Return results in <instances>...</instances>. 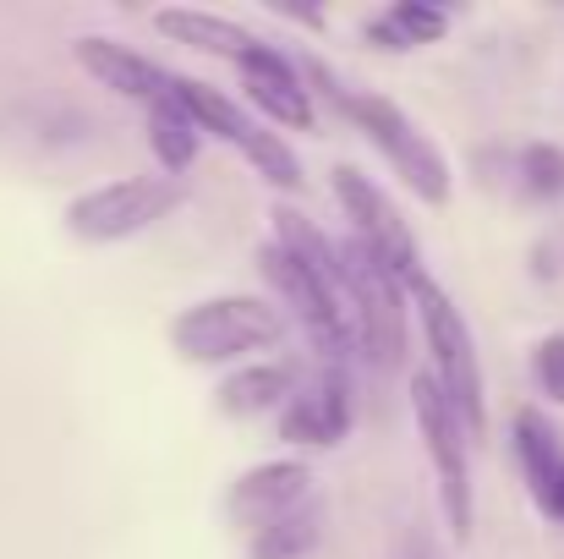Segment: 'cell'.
<instances>
[{"label":"cell","instance_id":"6da1fadb","mask_svg":"<svg viewBox=\"0 0 564 559\" xmlns=\"http://www.w3.org/2000/svg\"><path fill=\"white\" fill-rule=\"evenodd\" d=\"M405 291L416 297L422 324H427V346H433V368H438L433 389H438L444 406L455 411L460 433L482 439V428H488V395H482V363H477V341H471L466 319L455 313V302H449L422 269L405 280Z\"/></svg>","mask_w":564,"mask_h":559},{"label":"cell","instance_id":"7a4b0ae2","mask_svg":"<svg viewBox=\"0 0 564 559\" xmlns=\"http://www.w3.org/2000/svg\"><path fill=\"white\" fill-rule=\"evenodd\" d=\"M307 72L329 88V99H335V105L373 138L378 149L389 154V165L405 176V186H411L422 203H444V197H449V165H444V154L400 116V105H389V99H378V94H351V88H340V83L329 77V66H318V61H313Z\"/></svg>","mask_w":564,"mask_h":559},{"label":"cell","instance_id":"3957f363","mask_svg":"<svg viewBox=\"0 0 564 559\" xmlns=\"http://www.w3.org/2000/svg\"><path fill=\"white\" fill-rule=\"evenodd\" d=\"M280 335H285L280 308L258 297H208L171 324V341L187 363H230V357L274 346Z\"/></svg>","mask_w":564,"mask_h":559},{"label":"cell","instance_id":"277c9868","mask_svg":"<svg viewBox=\"0 0 564 559\" xmlns=\"http://www.w3.org/2000/svg\"><path fill=\"white\" fill-rule=\"evenodd\" d=\"M176 203H182V182L176 176H127V182L83 192L66 208V225L83 241H121V236H138L154 219H165Z\"/></svg>","mask_w":564,"mask_h":559},{"label":"cell","instance_id":"5b68a950","mask_svg":"<svg viewBox=\"0 0 564 559\" xmlns=\"http://www.w3.org/2000/svg\"><path fill=\"white\" fill-rule=\"evenodd\" d=\"M171 99L182 105V116H187L192 127H203V132H214V138H225L230 149H241L252 165H258V176L274 186H302V165H296V154L274 138V132H263V127H252L225 94H214V88H203V83H192V77H171Z\"/></svg>","mask_w":564,"mask_h":559},{"label":"cell","instance_id":"8992f818","mask_svg":"<svg viewBox=\"0 0 564 559\" xmlns=\"http://www.w3.org/2000/svg\"><path fill=\"white\" fill-rule=\"evenodd\" d=\"M346 286H351V335L368 346L378 368H400L405 357V308H400V280L373 264L357 241L340 247Z\"/></svg>","mask_w":564,"mask_h":559},{"label":"cell","instance_id":"52a82bcc","mask_svg":"<svg viewBox=\"0 0 564 559\" xmlns=\"http://www.w3.org/2000/svg\"><path fill=\"white\" fill-rule=\"evenodd\" d=\"M411 411L422 428V444L438 466V499H444V522L449 538L466 544L471 538V472H466V433L455 422V411L444 406V395L433 389V378H411Z\"/></svg>","mask_w":564,"mask_h":559},{"label":"cell","instance_id":"ba28073f","mask_svg":"<svg viewBox=\"0 0 564 559\" xmlns=\"http://www.w3.org/2000/svg\"><path fill=\"white\" fill-rule=\"evenodd\" d=\"M258 264H263V275L274 280V291L291 302V313L302 319V330L313 335V346H318V357H324V368L346 373V357H351V319H346V308L340 302H329L324 291H318V280L285 252V247H263L258 252Z\"/></svg>","mask_w":564,"mask_h":559},{"label":"cell","instance_id":"9c48e42d","mask_svg":"<svg viewBox=\"0 0 564 559\" xmlns=\"http://www.w3.org/2000/svg\"><path fill=\"white\" fill-rule=\"evenodd\" d=\"M335 192H340L346 214L357 219V247H362L373 264H383L394 280H411V275H416V241H411V225L400 219V208H394L362 171H351V165L335 171Z\"/></svg>","mask_w":564,"mask_h":559},{"label":"cell","instance_id":"30bf717a","mask_svg":"<svg viewBox=\"0 0 564 559\" xmlns=\"http://www.w3.org/2000/svg\"><path fill=\"white\" fill-rule=\"evenodd\" d=\"M236 66H241V77H247V99H252L263 116H274L280 127L313 132V99H307L296 66H291L274 44H258V39H252Z\"/></svg>","mask_w":564,"mask_h":559},{"label":"cell","instance_id":"8fae6325","mask_svg":"<svg viewBox=\"0 0 564 559\" xmlns=\"http://www.w3.org/2000/svg\"><path fill=\"white\" fill-rule=\"evenodd\" d=\"M351 428V395H346V373L324 368L302 395H291L280 433L291 444H340Z\"/></svg>","mask_w":564,"mask_h":559},{"label":"cell","instance_id":"7c38bea8","mask_svg":"<svg viewBox=\"0 0 564 559\" xmlns=\"http://www.w3.org/2000/svg\"><path fill=\"white\" fill-rule=\"evenodd\" d=\"M307 488H313V472L302 461H263L230 488V516L252 522V527H269L274 516L307 505Z\"/></svg>","mask_w":564,"mask_h":559},{"label":"cell","instance_id":"4fadbf2b","mask_svg":"<svg viewBox=\"0 0 564 559\" xmlns=\"http://www.w3.org/2000/svg\"><path fill=\"white\" fill-rule=\"evenodd\" d=\"M72 50H77V61L88 66V77H99L105 88H116V94H127V99L160 105V99L171 94V72H165V66H154V61H143V55H132V50H127V44H116V39L83 33Z\"/></svg>","mask_w":564,"mask_h":559},{"label":"cell","instance_id":"5bb4252c","mask_svg":"<svg viewBox=\"0 0 564 559\" xmlns=\"http://www.w3.org/2000/svg\"><path fill=\"white\" fill-rule=\"evenodd\" d=\"M154 28L176 44H192V50H208V55H230L241 61L252 33L230 17H214V11H187V6H171V11H154Z\"/></svg>","mask_w":564,"mask_h":559},{"label":"cell","instance_id":"9a60e30c","mask_svg":"<svg viewBox=\"0 0 564 559\" xmlns=\"http://www.w3.org/2000/svg\"><path fill=\"white\" fill-rule=\"evenodd\" d=\"M291 389H296L291 368L258 363V368L230 373V378L219 384V411H225V417H258V411H274L280 400H291Z\"/></svg>","mask_w":564,"mask_h":559},{"label":"cell","instance_id":"2e32d148","mask_svg":"<svg viewBox=\"0 0 564 559\" xmlns=\"http://www.w3.org/2000/svg\"><path fill=\"white\" fill-rule=\"evenodd\" d=\"M149 143H154V154L171 176H182L192 165V154H197V127L182 116V105L171 94L160 105H149Z\"/></svg>","mask_w":564,"mask_h":559},{"label":"cell","instance_id":"e0dca14e","mask_svg":"<svg viewBox=\"0 0 564 559\" xmlns=\"http://www.w3.org/2000/svg\"><path fill=\"white\" fill-rule=\"evenodd\" d=\"M318 544V505H296L285 516H274L269 527H258L252 559H302Z\"/></svg>","mask_w":564,"mask_h":559},{"label":"cell","instance_id":"ac0fdd59","mask_svg":"<svg viewBox=\"0 0 564 559\" xmlns=\"http://www.w3.org/2000/svg\"><path fill=\"white\" fill-rule=\"evenodd\" d=\"M516 450H521V461H527V477H532V494H543L549 488V477H554V466H560V444H554V433L543 428V417L538 411H527L521 422H516Z\"/></svg>","mask_w":564,"mask_h":559},{"label":"cell","instance_id":"d6986e66","mask_svg":"<svg viewBox=\"0 0 564 559\" xmlns=\"http://www.w3.org/2000/svg\"><path fill=\"white\" fill-rule=\"evenodd\" d=\"M383 22L394 28V39H400L405 50H411V44H438V39L449 33V17H444L438 6H427V0H400Z\"/></svg>","mask_w":564,"mask_h":559},{"label":"cell","instance_id":"ffe728a7","mask_svg":"<svg viewBox=\"0 0 564 559\" xmlns=\"http://www.w3.org/2000/svg\"><path fill=\"white\" fill-rule=\"evenodd\" d=\"M527 192H538V197H554L564 192V149H549V143H538V149H527Z\"/></svg>","mask_w":564,"mask_h":559},{"label":"cell","instance_id":"44dd1931","mask_svg":"<svg viewBox=\"0 0 564 559\" xmlns=\"http://www.w3.org/2000/svg\"><path fill=\"white\" fill-rule=\"evenodd\" d=\"M532 373H538L543 395L564 406V335H549V341L538 346V357H532Z\"/></svg>","mask_w":564,"mask_h":559},{"label":"cell","instance_id":"7402d4cb","mask_svg":"<svg viewBox=\"0 0 564 559\" xmlns=\"http://www.w3.org/2000/svg\"><path fill=\"white\" fill-rule=\"evenodd\" d=\"M538 505H543L549 516H560V522H564V461L554 466V477H549V488L538 494Z\"/></svg>","mask_w":564,"mask_h":559},{"label":"cell","instance_id":"603a6c76","mask_svg":"<svg viewBox=\"0 0 564 559\" xmlns=\"http://www.w3.org/2000/svg\"><path fill=\"white\" fill-rule=\"evenodd\" d=\"M368 33H373L378 44H383V50H405V44L394 39V28H389V22H368Z\"/></svg>","mask_w":564,"mask_h":559}]
</instances>
